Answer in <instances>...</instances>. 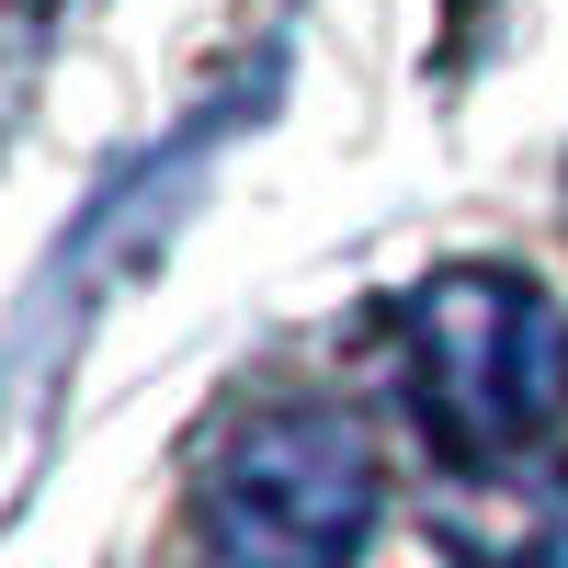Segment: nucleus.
<instances>
[{
    "instance_id": "obj_1",
    "label": "nucleus",
    "mask_w": 568,
    "mask_h": 568,
    "mask_svg": "<svg viewBox=\"0 0 568 568\" xmlns=\"http://www.w3.org/2000/svg\"><path fill=\"white\" fill-rule=\"evenodd\" d=\"M568 398V329L524 273L455 262L409 296V409L455 466L524 455Z\"/></svg>"
},
{
    "instance_id": "obj_2",
    "label": "nucleus",
    "mask_w": 568,
    "mask_h": 568,
    "mask_svg": "<svg viewBox=\"0 0 568 568\" xmlns=\"http://www.w3.org/2000/svg\"><path fill=\"white\" fill-rule=\"evenodd\" d=\"M194 511L216 568H353L375 535V444L318 398L251 409L216 433Z\"/></svg>"
},
{
    "instance_id": "obj_3",
    "label": "nucleus",
    "mask_w": 568,
    "mask_h": 568,
    "mask_svg": "<svg viewBox=\"0 0 568 568\" xmlns=\"http://www.w3.org/2000/svg\"><path fill=\"white\" fill-rule=\"evenodd\" d=\"M535 568H568V524H557V535H546V546H535Z\"/></svg>"
}]
</instances>
